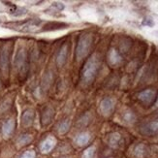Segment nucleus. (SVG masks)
Listing matches in <instances>:
<instances>
[{
  "label": "nucleus",
  "instance_id": "1",
  "mask_svg": "<svg viewBox=\"0 0 158 158\" xmlns=\"http://www.w3.org/2000/svg\"><path fill=\"white\" fill-rule=\"evenodd\" d=\"M100 67V60L97 54H93L85 63L81 72V79L84 84L89 85L94 81Z\"/></svg>",
  "mask_w": 158,
  "mask_h": 158
},
{
  "label": "nucleus",
  "instance_id": "2",
  "mask_svg": "<svg viewBox=\"0 0 158 158\" xmlns=\"http://www.w3.org/2000/svg\"><path fill=\"white\" fill-rule=\"evenodd\" d=\"M92 43H93V37L91 34H84V35H81L80 37L76 47L77 60H81L87 56L89 51L91 49Z\"/></svg>",
  "mask_w": 158,
  "mask_h": 158
},
{
  "label": "nucleus",
  "instance_id": "3",
  "mask_svg": "<svg viewBox=\"0 0 158 158\" xmlns=\"http://www.w3.org/2000/svg\"><path fill=\"white\" fill-rule=\"evenodd\" d=\"M10 45H4L1 49V52H0V73L5 78L8 76L10 70Z\"/></svg>",
  "mask_w": 158,
  "mask_h": 158
},
{
  "label": "nucleus",
  "instance_id": "4",
  "mask_svg": "<svg viewBox=\"0 0 158 158\" xmlns=\"http://www.w3.org/2000/svg\"><path fill=\"white\" fill-rule=\"evenodd\" d=\"M15 67L19 75H26L28 70V63H27V53L24 49H19L15 57Z\"/></svg>",
  "mask_w": 158,
  "mask_h": 158
},
{
  "label": "nucleus",
  "instance_id": "5",
  "mask_svg": "<svg viewBox=\"0 0 158 158\" xmlns=\"http://www.w3.org/2000/svg\"><path fill=\"white\" fill-rule=\"evenodd\" d=\"M157 98V90L153 88H148L138 94V99L145 106H152Z\"/></svg>",
  "mask_w": 158,
  "mask_h": 158
},
{
  "label": "nucleus",
  "instance_id": "6",
  "mask_svg": "<svg viewBox=\"0 0 158 158\" xmlns=\"http://www.w3.org/2000/svg\"><path fill=\"white\" fill-rule=\"evenodd\" d=\"M114 106H115V101L111 98V97H105L101 102H100V105H99V110H100V113L105 115L108 116L111 114L114 110Z\"/></svg>",
  "mask_w": 158,
  "mask_h": 158
},
{
  "label": "nucleus",
  "instance_id": "7",
  "mask_svg": "<svg viewBox=\"0 0 158 158\" xmlns=\"http://www.w3.org/2000/svg\"><path fill=\"white\" fill-rule=\"evenodd\" d=\"M141 133L146 136H153L158 133V119L150 121L143 125L141 128Z\"/></svg>",
  "mask_w": 158,
  "mask_h": 158
},
{
  "label": "nucleus",
  "instance_id": "8",
  "mask_svg": "<svg viewBox=\"0 0 158 158\" xmlns=\"http://www.w3.org/2000/svg\"><path fill=\"white\" fill-rule=\"evenodd\" d=\"M54 116V111L52 107H46L43 112L42 114H41V122H42V125L46 126L48 124H50L52 119L53 118Z\"/></svg>",
  "mask_w": 158,
  "mask_h": 158
},
{
  "label": "nucleus",
  "instance_id": "9",
  "mask_svg": "<svg viewBox=\"0 0 158 158\" xmlns=\"http://www.w3.org/2000/svg\"><path fill=\"white\" fill-rule=\"evenodd\" d=\"M67 56H68V46L65 44L60 48L56 54V64L59 67L63 66L67 61Z\"/></svg>",
  "mask_w": 158,
  "mask_h": 158
},
{
  "label": "nucleus",
  "instance_id": "10",
  "mask_svg": "<svg viewBox=\"0 0 158 158\" xmlns=\"http://www.w3.org/2000/svg\"><path fill=\"white\" fill-rule=\"evenodd\" d=\"M56 145V139L52 138V137H49V138H47L42 143H41V147H40L41 152L43 153H49L54 148Z\"/></svg>",
  "mask_w": 158,
  "mask_h": 158
},
{
  "label": "nucleus",
  "instance_id": "11",
  "mask_svg": "<svg viewBox=\"0 0 158 158\" xmlns=\"http://www.w3.org/2000/svg\"><path fill=\"white\" fill-rule=\"evenodd\" d=\"M121 142H122V138H121V135L119 133H112L111 135L109 136L108 138V143L110 147H112L114 148H118L121 145Z\"/></svg>",
  "mask_w": 158,
  "mask_h": 158
},
{
  "label": "nucleus",
  "instance_id": "12",
  "mask_svg": "<svg viewBox=\"0 0 158 158\" xmlns=\"http://www.w3.org/2000/svg\"><path fill=\"white\" fill-rule=\"evenodd\" d=\"M121 56L118 53V52H116L115 50H111L108 53V61L109 63L114 66V65H118L121 62Z\"/></svg>",
  "mask_w": 158,
  "mask_h": 158
},
{
  "label": "nucleus",
  "instance_id": "13",
  "mask_svg": "<svg viewBox=\"0 0 158 158\" xmlns=\"http://www.w3.org/2000/svg\"><path fill=\"white\" fill-rule=\"evenodd\" d=\"M33 119H34V112L32 110H26L24 111V113L23 114V116H22V123L23 126H29L32 124L33 122Z\"/></svg>",
  "mask_w": 158,
  "mask_h": 158
},
{
  "label": "nucleus",
  "instance_id": "14",
  "mask_svg": "<svg viewBox=\"0 0 158 158\" xmlns=\"http://www.w3.org/2000/svg\"><path fill=\"white\" fill-rule=\"evenodd\" d=\"M14 129H15V120L12 118L8 119L3 124V128H2L3 135L5 137H10L14 132Z\"/></svg>",
  "mask_w": 158,
  "mask_h": 158
},
{
  "label": "nucleus",
  "instance_id": "15",
  "mask_svg": "<svg viewBox=\"0 0 158 158\" xmlns=\"http://www.w3.org/2000/svg\"><path fill=\"white\" fill-rule=\"evenodd\" d=\"M89 140H90V135L87 132H82L76 137L75 142H76V143L79 147H85L88 143Z\"/></svg>",
  "mask_w": 158,
  "mask_h": 158
},
{
  "label": "nucleus",
  "instance_id": "16",
  "mask_svg": "<svg viewBox=\"0 0 158 158\" xmlns=\"http://www.w3.org/2000/svg\"><path fill=\"white\" fill-rule=\"evenodd\" d=\"M41 20L40 19H31L29 22H27L23 26V31H32L38 27L41 24Z\"/></svg>",
  "mask_w": 158,
  "mask_h": 158
},
{
  "label": "nucleus",
  "instance_id": "17",
  "mask_svg": "<svg viewBox=\"0 0 158 158\" xmlns=\"http://www.w3.org/2000/svg\"><path fill=\"white\" fill-rule=\"evenodd\" d=\"M71 126V121L69 119H64L57 124V132L59 134H65Z\"/></svg>",
  "mask_w": 158,
  "mask_h": 158
},
{
  "label": "nucleus",
  "instance_id": "18",
  "mask_svg": "<svg viewBox=\"0 0 158 158\" xmlns=\"http://www.w3.org/2000/svg\"><path fill=\"white\" fill-rule=\"evenodd\" d=\"M122 119L124 122L128 123V124H132V123H134L136 120V114L132 111L127 110V111H125L124 113H123Z\"/></svg>",
  "mask_w": 158,
  "mask_h": 158
},
{
  "label": "nucleus",
  "instance_id": "19",
  "mask_svg": "<svg viewBox=\"0 0 158 158\" xmlns=\"http://www.w3.org/2000/svg\"><path fill=\"white\" fill-rule=\"evenodd\" d=\"M146 152H147V148L145 145H143V143H140L138 145L136 148H135V150H134V154L136 157L138 158H143L146 154Z\"/></svg>",
  "mask_w": 158,
  "mask_h": 158
},
{
  "label": "nucleus",
  "instance_id": "20",
  "mask_svg": "<svg viewBox=\"0 0 158 158\" xmlns=\"http://www.w3.org/2000/svg\"><path fill=\"white\" fill-rule=\"evenodd\" d=\"M32 136L29 134H23L18 139V143L20 146H25L27 143H29L32 141Z\"/></svg>",
  "mask_w": 158,
  "mask_h": 158
},
{
  "label": "nucleus",
  "instance_id": "21",
  "mask_svg": "<svg viewBox=\"0 0 158 158\" xmlns=\"http://www.w3.org/2000/svg\"><path fill=\"white\" fill-rule=\"evenodd\" d=\"M95 157V148L90 147L86 148L84 153H82V158H94Z\"/></svg>",
  "mask_w": 158,
  "mask_h": 158
},
{
  "label": "nucleus",
  "instance_id": "22",
  "mask_svg": "<svg viewBox=\"0 0 158 158\" xmlns=\"http://www.w3.org/2000/svg\"><path fill=\"white\" fill-rule=\"evenodd\" d=\"M20 158H35V152L33 150H27L25 152Z\"/></svg>",
  "mask_w": 158,
  "mask_h": 158
},
{
  "label": "nucleus",
  "instance_id": "23",
  "mask_svg": "<svg viewBox=\"0 0 158 158\" xmlns=\"http://www.w3.org/2000/svg\"><path fill=\"white\" fill-rule=\"evenodd\" d=\"M10 102L9 101H5L3 104H1V106H0V112H4L6 111L7 109L10 108Z\"/></svg>",
  "mask_w": 158,
  "mask_h": 158
},
{
  "label": "nucleus",
  "instance_id": "24",
  "mask_svg": "<svg viewBox=\"0 0 158 158\" xmlns=\"http://www.w3.org/2000/svg\"><path fill=\"white\" fill-rule=\"evenodd\" d=\"M143 25H147V26H150L152 27L153 25V22L152 19H145L143 20Z\"/></svg>",
  "mask_w": 158,
  "mask_h": 158
},
{
  "label": "nucleus",
  "instance_id": "25",
  "mask_svg": "<svg viewBox=\"0 0 158 158\" xmlns=\"http://www.w3.org/2000/svg\"><path fill=\"white\" fill-rule=\"evenodd\" d=\"M53 7H56V8L58 10V11H60V10H62L63 8H64V6L61 4V3H54L53 5H52Z\"/></svg>",
  "mask_w": 158,
  "mask_h": 158
}]
</instances>
